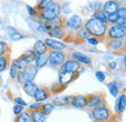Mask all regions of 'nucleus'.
Here are the masks:
<instances>
[{
    "instance_id": "43",
    "label": "nucleus",
    "mask_w": 126,
    "mask_h": 122,
    "mask_svg": "<svg viewBox=\"0 0 126 122\" xmlns=\"http://www.w3.org/2000/svg\"><path fill=\"white\" fill-rule=\"evenodd\" d=\"M17 73H18V71L16 70V68H15L13 65H12V67H11V69H10V76L12 78H16V76H17Z\"/></svg>"
},
{
    "instance_id": "19",
    "label": "nucleus",
    "mask_w": 126,
    "mask_h": 122,
    "mask_svg": "<svg viewBox=\"0 0 126 122\" xmlns=\"http://www.w3.org/2000/svg\"><path fill=\"white\" fill-rule=\"evenodd\" d=\"M30 116L32 122H46V115L41 110V108L30 110Z\"/></svg>"
},
{
    "instance_id": "47",
    "label": "nucleus",
    "mask_w": 126,
    "mask_h": 122,
    "mask_svg": "<svg viewBox=\"0 0 126 122\" xmlns=\"http://www.w3.org/2000/svg\"><path fill=\"white\" fill-rule=\"evenodd\" d=\"M1 83H2V76H0V84H1Z\"/></svg>"
},
{
    "instance_id": "32",
    "label": "nucleus",
    "mask_w": 126,
    "mask_h": 122,
    "mask_svg": "<svg viewBox=\"0 0 126 122\" xmlns=\"http://www.w3.org/2000/svg\"><path fill=\"white\" fill-rule=\"evenodd\" d=\"M78 37H79L81 40H86L88 37H90V35L88 34V32L85 30L84 27H80L79 30H78Z\"/></svg>"
},
{
    "instance_id": "2",
    "label": "nucleus",
    "mask_w": 126,
    "mask_h": 122,
    "mask_svg": "<svg viewBox=\"0 0 126 122\" xmlns=\"http://www.w3.org/2000/svg\"><path fill=\"white\" fill-rule=\"evenodd\" d=\"M39 13H40V15L42 16V18H44L45 20H47V21L51 20V19L61 15V6L57 2L52 1L44 10H42Z\"/></svg>"
},
{
    "instance_id": "41",
    "label": "nucleus",
    "mask_w": 126,
    "mask_h": 122,
    "mask_svg": "<svg viewBox=\"0 0 126 122\" xmlns=\"http://www.w3.org/2000/svg\"><path fill=\"white\" fill-rule=\"evenodd\" d=\"M11 38H12V40H13V41H18V40L22 39V38H23V36H22L20 33L15 32V33L11 34Z\"/></svg>"
},
{
    "instance_id": "33",
    "label": "nucleus",
    "mask_w": 126,
    "mask_h": 122,
    "mask_svg": "<svg viewBox=\"0 0 126 122\" xmlns=\"http://www.w3.org/2000/svg\"><path fill=\"white\" fill-rule=\"evenodd\" d=\"M89 8L94 10V12L95 11H98V10H100L102 8V3L100 1H93V2H91L89 4Z\"/></svg>"
},
{
    "instance_id": "6",
    "label": "nucleus",
    "mask_w": 126,
    "mask_h": 122,
    "mask_svg": "<svg viewBox=\"0 0 126 122\" xmlns=\"http://www.w3.org/2000/svg\"><path fill=\"white\" fill-rule=\"evenodd\" d=\"M126 30L124 27L118 26L116 24H111L108 26L107 36L108 39H123L125 37Z\"/></svg>"
},
{
    "instance_id": "11",
    "label": "nucleus",
    "mask_w": 126,
    "mask_h": 122,
    "mask_svg": "<svg viewBox=\"0 0 126 122\" xmlns=\"http://www.w3.org/2000/svg\"><path fill=\"white\" fill-rule=\"evenodd\" d=\"M108 48L111 51L119 52L120 50H124L125 44L121 39H109L108 41Z\"/></svg>"
},
{
    "instance_id": "35",
    "label": "nucleus",
    "mask_w": 126,
    "mask_h": 122,
    "mask_svg": "<svg viewBox=\"0 0 126 122\" xmlns=\"http://www.w3.org/2000/svg\"><path fill=\"white\" fill-rule=\"evenodd\" d=\"M95 76H96L97 79H98L99 81H101V82H104V81H105L106 75H105V73H103L102 71H97V72L95 73Z\"/></svg>"
},
{
    "instance_id": "9",
    "label": "nucleus",
    "mask_w": 126,
    "mask_h": 122,
    "mask_svg": "<svg viewBox=\"0 0 126 122\" xmlns=\"http://www.w3.org/2000/svg\"><path fill=\"white\" fill-rule=\"evenodd\" d=\"M65 26L71 30H79L82 26V19L79 15H73L66 20Z\"/></svg>"
},
{
    "instance_id": "4",
    "label": "nucleus",
    "mask_w": 126,
    "mask_h": 122,
    "mask_svg": "<svg viewBox=\"0 0 126 122\" xmlns=\"http://www.w3.org/2000/svg\"><path fill=\"white\" fill-rule=\"evenodd\" d=\"M38 73V68L35 65H28L22 71H18L16 77L18 78L19 83L23 84L25 81H33Z\"/></svg>"
},
{
    "instance_id": "27",
    "label": "nucleus",
    "mask_w": 126,
    "mask_h": 122,
    "mask_svg": "<svg viewBox=\"0 0 126 122\" xmlns=\"http://www.w3.org/2000/svg\"><path fill=\"white\" fill-rule=\"evenodd\" d=\"M108 88H109V90H110V94H111L113 97H117V95L119 94V89H118V87H117L116 82L111 81L110 83H108Z\"/></svg>"
},
{
    "instance_id": "36",
    "label": "nucleus",
    "mask_w": 126,
    "mask_h": 122,
    "mask_svg": "<svg viewBox=\"0 0 126 122\" xmlns=\"http://www.w3.org/2000/svg\"><path fill=\"white\" fill-rule=\"evenodd\" d=\"M86 41H87V43H88L89 45H91V46H97V45L100 43V41H99L97 38H94V37H88V38L86 39Z\"/></svg>"
},
{
    "instance_id": "24",
    "label": "nucleus",
    "mask_w": 126,
    "mask_h": 122,
    "mask_svg": "<svg viewBox=\"0 0 126 122\" xmlns=\"http://www.w3.org/2000/svg\"><path fill=\"white\" fill-rule=\"evenodd\" d=\"M48 35L54 38H58V39H63L65 37V30L63 28H53L47 31Z\"/></svg>"
},
{
    "instance_id": "10",
    "label": "nucleus",
    "mask_w": 126,
    "mask_h": 122,
    "mask_svg": "<svg viewBox=\"0 0 126 122\" xmlns=\"http://www.w3.org/2000/svg\"><path fill=\"white\" fill-rule=\"evenodd\" d=\"M80 69V64L73 59L65 60L60 65L61 72H78Z\"/></svg>"
},
{
    "instance_id": "3",
    "label": "nucleus",
    "mask_w": 126,
    "mask_h": 122,
    "mask_svg": "<svg viewBox=\"0 0 126 122\" xmlns=\"http://www.w3.org/2000/svg\"><path fill=\"white\" fill-rule=\"evenodd\" d=\"M91 116L97 122H109L111 117V111L109 107L101 105L93 107L91 111Z\"/></svg>"
},
{
    "instance_id": "17",
    "label": "nucleus",
    "mask_w": 126,
    "mask_h": 122,
    "mask_svg": "<svg viewBox=\"0 0 126 122\" xmlns=\"http://www.w3.org/2000/svg\"><path fill=\"white\" fill-rule=\"evenodd\" d=\"M70 104L75 107H86V105H87V96H82V95L74 96V97L71 98Z\"/></svg>"
},
{
    "instance_id": "31",
    "label": "nucleus",
    "mask_w": 126,
    "mask_h": 122,
    "mask_svg": "<svg viewBox=\"0 0 126 122\" xmlns=\"http://www.w3.org/2000/svg\"><path fill=\"white\" fill-rule=\"evenodd\" d=\"M51 2H52V0H39V2H38V4H37V6H36L35 9H36L37 12L39 13V12H41L42 10H44L47 5H48L49 3H51Z\"/></svg>"
},
{
    "instance_id": "12",
    "label": "nucleus",
    "mask_w": 126,
    "mask_h": 122,
    "mask_svg": "<svg viewBox=\"0 0 126 122\" xmlns=\"http://www.w3.org/2000/svg\"><path fill=\"white\" fill-rule=\"evenodd\" d=\"M102 7H103V11L109 15L115 13L120 8V2L117 0H109L104 5H102Z\"/></svg>"
},
{
    "instance_id": "13",
    "label": "nucleus",
    "mask_w": 126,
    "mask_h": 122,
    "mask_svg": "<svg viewBox=\"0 0 126 122\" xmlns=\"http://www.w3.org/2000/svg\"><path fill=\"white\" fill-rule=\"evenodd\" d=\"M50 96V91L47 87H40L37 88V90L34 94V99L37 103H41L45 100H47V98Z\"/></svg>"
},
{
    "instance_id": "25",
    "label": "nucleus",
    "mask_w": 126,
    "mask_h": 122,
    "mask_svg": "<svg viewBox=\"0 0 126 122\" xmlns=\"http://www.w3.org/2000/svg\"><path fill=\"white\" fill-rule=\"evenodd\" d=\"M15 122H32L30 112L29 111H22L18 115H16Z\"/></svg>"
},
{
    "instance_id": "46",
    "label": "nucleus",
    "mask_w": 126,
    "mask_h": 122,
    "mask_svg": "<svg viewBox=\"0 0 126 122\" xmlns=\"http://www.w3.org/2000/svg\"><path fill=\"white\" fill-rule=\"evenodd\" d=\"M115 66H116V63L115 62H111L110 63V68L111 69H115Z\"/></svg>"
},
{
    "instance_id": "23",
    "label": "nucleus",
    "mask_w": 126,
    "mask_h": 122,
    "mask_svg": "<svg viewBox=\"0 0 126 122\" xmlns=\"http://www.w3.org/2000/svg\"><path fill=\"white\" fill-rule=\"evenodd\" d=\"M35 66L37 68H41V67H44L46 64L47 63V53L45 54H39V55H36V58H35Z\"/></svg>"
},
{
    "instance_id": "29",
    "label": "nucleus",
    "mask_w": 126,
    "mask_h": 122,
    "mask_svg": "<svg viewBox=\"0 0 126 122\" xmlns=\"http://www.w3.org/2000/svg\"><path fill=\"white\" fill-rule=\"evenodd\" d=\"M10 46L7 43L3 42V41H0V56H3V55H6V54H10Z\"/></svg>"
},
{
    "instance_id": "16",
    "label": "nucleus",
    "mask_w": 126,
    "mask_h": 122,
    "mask_svg": "<svg viewBox=\"0 0 126 122\" xmlns=\"http://www.w3.org/2000/svg\"><path fill=\"white\" fill-rule=\"evenodd\" d=\"M103 102H104V98L101 95H99V94L89 95V96H87V105H86V107L93 108L95 107L103 105Z\"/></svg>"
},
{
    "instance_id": "15",
    "label": "nucleus",
    "mask_w": 126,
    "mask_h": 122,
    "mask_svg": "<svg viewBox=\"0 0 126 122\" xmlns=\"http://www.w3.org/2000/svg\"><path fill=\"white\" fill-rule=\"evenodd\" d=\"M70 56H71V59L77 61L79 64L89 65V64H91V62H92V61H91V58H90L89 56H87V55H85V54H83V53H81V52H79V51H74V52H72V53L70 54Z\"/></svg>"
},
{
    "instance_id": "18",
    "label": "nucleus",
    "mask_w": 126,
    "mask_h": 122,
    "mask_svg": "<svg viewBox=\"0 0 126 122\" xmlns=\"http://www.w3.org/2000/svg\"><path fill=\"white\" fill-rule=\"evenodd\" d=\"M33 51L35 52L36 55H39V54H45V53H47V52L49 51V49H48V47L45 44L44 41L38 40L35 43L34 46H33Z\"/></svg>"
},
{
    "instance_id": "44",
    "label": "nucleus",
    "mask_w": 126,
    "mask_h": 122,
    "mask_svg": "<svg viewBox=\"0 0 126 122\" xmlns=\"http://www.w3.org/2000/svg\"><path fill=\"white\" fill-rule=\"evenodd\" d=\"M41 104L40 103H36V104H33L29 107V109L30 110H34V109H38V108H41Z\"/></svg>"
},
{
    "instance_id": "8",
    "label": "nucleus",
    "mask_w": 126,
    "mask_h": 122,
    "mask_svg": "<svg viewBox=\"0 0 126 122\" xmlns=\"http://www.w3.org/2000/svg\"><path fill=\"white\" fill-rule=\"evenodd\" d=\"M66 23V19L62 15H59L51 20H47L45 22V25L47 27V31L53 29V28H64Z\"/></svg>"
},
{
    "instance_id": "38",
    "label": "nucleus",
    "mask_w": 126,
    "mask_h": 122,
    "mask_svg": "<svg viewBox=\"0 0 126 122\" xmlns=\"http://www.w3.org/2000/svg\"><path fill=\"white\" fill-rule=\"evenodd\" d=\"M26 10H27V12H28V14L32 16H35V15H38V12H37V10L35 9V8H32L31 6H29V5H26Z\"/></svg>"
},
{
    "instance_id": "26",
    "label": "nucleus",
    "mask_w": 126,
    "mask_h": 122,
    "mask_svg": "<svg viewBox=\"0 0 126 122\" xmlns=\"http://www.w3.org/2000/svg\"><path fill=\"white\" fill-rule=\"evenodd\" d=\"M10 65V54L0 56V72L5 71Z\"/></svg>"
},
{
    "instance_id": "21",
    "label": "nucleus",
    "mask_w": 126,
    "mask_h": 122,
    "mask_svg": "<svg viewBox=\"0 0 126 122\" xmlns=\"http://www.w3.org/2000/svg\"><path fill=\"white\" fill-rule=\"evenodd\" d=\"M93 18L101 21L102 23H105V24H108L109 23V20H108V14L105 13L103 10H98V11H95L94 14H93Z\"/></svg>"
},
{
    "instance_id": "39",
    "label": "nucleus",
    "mask_w": 126,
    "mask_h": 122,
    "mask_svg": "<svg viewBox=\"0 0 126 122\" xmlns=\"http://www.w3.org/2000/svg\"><path fill=\"white\" fill-rule=\"evenodd\" d=\"M116 14L118 15V17H125L126 16V8L125 7H120L117 11Z\"/></svg>"
},
{
    "instance_id": "5",
    "label": "nucleus",
    "mask_w": 126,
    "mask_h": 122,
    "mask_svg": "<svg viewBox=\"0 0 126 122\" xmlns=\"http://www.w3.org/2000/svg\"><path fill=\"white\" fill-rule=\"evenodd\" d=\"M66 56H67V54L63 51L51 50V51H49V53L47 55V62H49V64L51 66L57 67V66H60L65 61Z\"/></svg>"
},
{
    "instance_id": "1",
    "label": "nucleus",
    "mask_w": 126,
    "mask_h": 122,
    "mask_svg": "<svg viewBox=\"0 0 126 122\" xmlns=\"http://www.w3.org/2000/svg\"><path fill=\"white\" fill-rule=\"evenodd\" d=\"M83 27L88 32L89 35L93 36L94 38H97L99 41L105 38L107 30H108V24L102 23L101 21L95 19L93 17L86 20Z\"/></svg>"
},
{
    "instance_id": "30",
    "label": "nucleus",
    "mask_w": 126,
    "mask_h": 122,
    "mask_svg": "<svg viewBox=\"0 0 126 122\" xmlns=\"http://www.w3.org/2000/svg\"><path fill=\"white\" fill-rule=\"evenodd\" d=\"M53 108H54V106H53V104H51V103H47V104H44V105L41 106V110L44 112V114H45L46 116L48 115V114L53 110Z\"/></svg>"
},
{
    "instance_id": "22",
    "label": "nucleus",
    "mask_w": 126,
    "mask_h": 122,
    "mask_svg": "<svg viewBox=\"0 0 126 122\" xmlns=\"http://www.w3.org/2000/svg\"><path fill=\"white\" fill-rule=\"evenodd\" d=\"M126 107V96L125 93H123L122 95L119 96V98L117 99V102H116V109L119 113L123 112Z\"/></svg>"
},
{
    "instance_id": "34",
    "label": "nucleus",
    "mask_w": 126,
    "mask_h": 122,
    "mask_svg": "<svg viewBox=\"0 0 126 122\" xmlns=\"http://www.w3.org/2000/svg\"><path fill=\"white\" fill-rule=\"evenodd\" d=\"M117 18H118V15H117V14H116V12L108 15V20H109V23L115 24V21H116V19H117Z\"/></svg>"
},
{
    "instance_id": "40",
    "label": "nucleus",
    "mask_w": 126,
    "mask_h": 122,
    "mask_svg": "<svg viewBox=\"0 0 126 122\" xmlns=\"http://www.w3.org/2000/svg\"><path fill=\"white\" fill-rule=\"evenodd\" d=\"M13 111H14V114L15 115H18L19 113H21L23 111V107L22 106H19V105H16L14 108H13Z\"/></svg>"
},
{
    "instance_id": "28",
    "label": "nucleus",
    "mask_w": 126,
    "mask_h": 122,
    "mask_svg": "<svg viewBox=\"0 0 126 122\" xmlns=\"http://www.w3.org/2000/svg\"><path fill=\"white\" fill-rule=\"evenodd\" d=\"M71 98H72V97H70V96H68V97H61V98H56V99H54L53 104H54V105H57V106H64V105H67V104L70 103Z\"/></svg>"
},
{
    "instance_id": "14",
    "label": "nucleus",
    "mask_w": 126,
    "mask_h": 122,
    "mask_svg": "<svg viewBox=\"0 0 126 122\" xmlns=\"http://www.w3.org/2000/svg\"><path fill=\"white\" fill-rule=\"evenodd\" d=\"M45 44L47 45V46L48 47L49 50H58V51H62L64 50L67 46L65 44H63L59 41H56V40H53V39H49V38H47L45 40Z\"/></svg>"
},
{
    "instance_id": "45",
    "label": "nucleus",
    "mask_w": 126,
    "mask_h": 122,
    "mask_svg": "<svg viewBox=\"0 0 126 122\" xmlns=\"http://www.w3.org/2000/svg\"><path fill=\"white\" fill-rule=\"evenodd\" d=\"M38 29H39V31H47V27H46L45 23H43V24H41V25L38 27Z\"/></svg>"
},
{
    "instance_id": "7",
    "label": "nucleus",
    "mask_w": 126,
    "mask_h": 122,
    "mask_svg": "<svg viewBox=\"0 0 126 122\" xmlns=\"http://www.w3.org/2000/svg\"><path fill=\"white\" fill-rule=\"evenodd\" d=\"M78 76L79 74L77 72H61L58 76V81L61 85L65 86L71 83L72 81H74L78 77Z\"/></svg>"
},
{
    "instance_id": "37",
    "label": "nucleus",
    "mask_w": 126,
    "mask_h": 122,
    "mask_svg": "<svg viewBox=\"0 0 126 122\" xmlns=\"http://www.w3.org/2000/svg\"><path fill=\"white\" fill-rule=\"evenodd\" d=\"M115 24L118 25V26H121V27H124L126 26V19L125 17H118L115 21Z\"/></svg>"
},
{
    "instance_id": "42",
    "label": "nucleus",
    "mask_w": 126,
    "mask_h": 122,
    "mask_svg": "<svg viewBox=\"0 0 126 122\" xmlns=\"http://www.w3.org/2000/svg\"><path fill=\"white\" fill-rule=\"evenodd\" d=\"M14 101H15V103H16V105H19V106H22V107L27 106V103H26L25 101H23V100H22L21 98H19V97L15 98V99H14Z\"/></svg>"
},
{
    "instance_id": "20",
    "label": "nucleus",
    "mask_w": 126,
    "mask_h": 122,
    "mask_svg": "<svg viewBox=\"0 0 126 122\" xmlns=\"http://www.w3.org/2000/svg\"><path fill=\"white\" fill-rule=\"evenodd\" d=\"M22 87H23V90L25 91V93L30 96V97H33L35 92L37 90V86L36 84L33 82V81H25L23 84H22Z\"/></svg>"
}]
</instances>
